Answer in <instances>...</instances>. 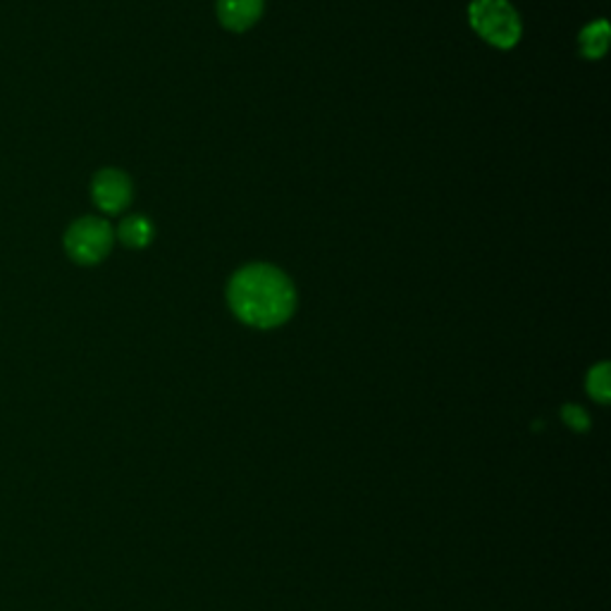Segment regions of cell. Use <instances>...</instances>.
<instances>
[{
  "label": "cell",
  "instance_id": "9",
  "mask_svg": "<svg viewBox=\"0 0 611 611\" xmlns=\"http://www.w3.org/2000/svg\"><path fill=\"white\" fill-rule=\"evenodd\" d=\"M564 419H566L569 425H576V427L588 425V419H585L583 409H578V407H566L564 409Z\"/></svg>",
  "mask_w": 611,
  "mask_h": 611
},
{
  "label": "cell",
  "instance_id": "1",
  "mask_svg": "<svg viewBox=\"0 0 611 611\" xmlns=\"http://www.w3.org/2000/svg\"><path fill=\"white\" fill-rule=\"evenodd\" d=\"M227 303L244 325L273 329L295 315L297 289L279 267L251 263L232 275Z\"/></svg>",
  "mask_w": 611,
  "mask_h": 611
},
{
  "label": "cell",
  "instance_id": "7",
  "mask_svg": "<svg viewBox=\"0 0 611 611\" xmlns=\"http://www.w3.org/2000/svg\"><path fill=\"white\" fill-rule=\"evenodd\" d=\"M578 46H581V53L588 60L602 58L609 46V24L604 20L588 24L578 36Z\"/></svg>",
  "mask_w": 611,
  "mask_h": 611
},
{
  "label": "cell",
  "instance_id": "3",
  "mask_svg": "<svg viewBox=\"0 0 611 611\" xmlns=\"http://www.w3.org/2000/svg\"><path fill=\"white\" fill-rule=\"evenodd\" d=\"M115 244V229L103 217H79L65 232V251L79 265L101 263Z\"/></svg>",
  "mask_w": 611,
  "mask_h": 611
},
{
  "label": "cell",
  "instance_id": "6",
  "mask_svg": "<svg viewBox=\"0 0 611 611\" xmlns=\"http://www.w3.org/2000/svg\"><path fill=\"white\" fill-rule=\"evenodd\" d=\"M153 235H155V229L151 225V220L146 215H129L122 220L117 227V239L125 244L127 249L149 247Z\"/></svg>",
  "mask_w": 611,
  "mask_h": 611
},
{
  "label": "cell",
  "instance_id": "2",
  "mask_svg": "<svg viewBox=\"0 0 611 611\" xmlns=\"http://www.w3.org/2000/svg\"><path fill=\"white\" fill-rule=\"evenodd\" d=\"M469 22L487 43L502 51L521 41L523 24L509 0H471Z\"/></svg>",
  "mask_w": 611,
  "mask_h": 611
},
{
  "label": "cell",
  "instance_id": "5",
  "mask_svg": "<svg viewBox=\"0 0 611 611\" xmlns=\"http://www.w3.org/2000/svg\"><path fill=\"white\" fill-rule=\"evenodd\" d=\"M265 0H217V20L229 32H247L261 20Z\"/></svg>",
  "mask_w": 611,
  "mask_h": 611
},
{
  "label": "cell",
  "instance_id": "8",
  "mask_svg": "<svg viewBox=\"0 0 611 611\" xmlns=\"http://www.w3.org/2000/svg\"><path fill=\"white\" fill-rule=\"evenodd\" d=\"M588 392L597 401L607 404L609 401V363H600L588 373Z\"/></svg>",
  "mask_w": 611,
  "mask_h": 611
},
{
  "label": "cell",
  "instance_id": "4",
  "mask_svg": "<svg viewBox=\"0 0 611 611\" xmlns=\"http://www.w3.org/2000/svg\"><path fill=\"white\" fill-rule=\"evenodd\" d=\"M134 187L127 173L115 167H105L91 179V199L108 215H117L132 203Z\"/></svg>",
  "mask_w": 611,
  "mask_h": 611
}]
</instances>
